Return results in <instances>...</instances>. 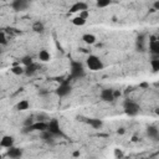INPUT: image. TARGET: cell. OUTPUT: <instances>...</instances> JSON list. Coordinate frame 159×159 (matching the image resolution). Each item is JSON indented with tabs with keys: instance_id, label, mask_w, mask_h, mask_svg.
<instances>
[{
	"instance_id": "d6a6232c",
	"label": "cell",
	"mask_w": 159,
	"mask_h": 159,
	"mask_svg": "<svg viewBox=\"0 0 159 159\" xmlns=\"http://www.w3.org/2000/svg\"><path fill=\"white\" fill-rule=\"evenodd\" d=\"M140 86H142V87H148V83H142Z\"/></svg>"
},
{
	"instance_id": "603a6c76",
	"label": "cell",
	"mask_w": 159,
	"mask_h": 159,
	"mask_svg": "<svg viewBox=\"0 0 159 159\" xmlns=\"http://www.w3.org/2000/svg\"><path fill=\"white\" fill-rule=\"evenodd\" d=\"M11 72H12L14 75L20 76V75H24V73H25V68L21 67V66H14V67L11 68Z\"/></svg>"
},
{
	"instance_id": "44dd1931",
	"label": "cell",
	"mask_w": 159,
	"mask_h": 159,
	"mask_svg": "<svg viewBox=\"0 0 159 159\" xmlns=\"http://www.w3.org/2000/svg\"><path fill=\"white\" fill-rule=\"evenodd\" d=\"M150 66L154 72L159 71V56H153V58L150 60Z\"/></svg>"
},
{
	"instance_id": "4fadbf2b",
	"label": "cell",
	"mask_w": 159,
	"mask_h": 159,
	"mask_svg": "<svg viewBox=\"0 0 159 159\" xmlns=\"http://www.w3.org/2000/svg\"><path fill=\"white\" fill-rule=\"evenodd\" d=\"M31 29H32V31L36 32V34H43V32H45V25H43L42 21H35V22L32 24Z\"/></svg>"
},
{
	"instance_id": "f546056e",
	"label": "cell",
	"mask_w": 159,
	"mask_h": 159,
	"mask_svg": "<svg viewBox=\"0 0 159 159\" xmlns=\"http://www.w3.org/2000/svg\"><path fill=\"white\" fill-rule=\"evenodd\" d=\"M153 5H154V10H159V1H155Z\"/></svg>"
},
{
	"instance_id": "4316f807",
	"label": "cell",
	"mask_w": 159,
	"mask_h": 159,
	"mask_svg": "<svg viewBox=\"0 0 159 159\" xmlns=\"http://www.w3.org/2000/svg\"><path fill=\"white\" fill-rule=\"evenodd\" d=\"M6 43H7V39H6L5 34L2 31H0V46H4Z\"/></svg>"
},
{
	"instance_id": "277c9868",
	"label": "cell",
	"mask_w": 159,
	"mask_h": 159,
	"mask_svg": "<svg viewBox=\"0 0 159 159\" xmlns=\"http://www.w3.org/2000/svg\"><path fill=\"white\" fill-rule=\"evenodd\" d=\"M47 132H50L55 138L56 137H63V132L61 129V125H60V122L57 119H50L47 122Z\"/></svg>"
},
{
	"instance_id": "484cf974",
	"label": "cell",
	"mask_w": 159,
	"mask_h": 159,
	"mask_svg": "<svg viewBox=\"0 0 159 159\" xmlns=\"http://www.w3.org/2000/svg\"><path fill=\"white\" fill-rule=\"evenodd\" d=\"M78 16H80L81 19H83V20L87 21V19H88V16H89V11H88V10H83V11L78 12Z\"/></svg>"
},
{
	"instance_id": "9c48e42d",
	"label": "cell",
	"mask_w": 159,
	"mask_h": 159,
	"mask_svg": "<svg viewBox=\"0 0 159 159\" xmlns=\"http://www.w3.org/2000/svg\"><path fill=\"white\" fill-rule=\"evenodd\" d=\"M14 143H15V139L12 135H4L1 139H0V148H11L14 147Z\"/></svg>"
},
{
	"instance_id": "836d02e7",
	"label": "cell",
	"mask_w": 159,
	"mask_h": 159,
	"mask_svg": "<svg viewBox=\"0 0 159 159\" xmlns=\"http://www.w3.org/2000/svg\"><path fill=\"white\" fill-rule=\"evenodd\" d=\"M1 158H2V157H1V154H0V159H1Z\"/></svg>"
},
{
	"instance_id": "ffe728a7",
	"label": "cell",
	"mask_w": 159,
	"mask_h": 159,
	"mask_svg": "<svg viewBox=\"0 0 159 159\" xmlns=\"http://www.w3.org/2000/svg\"><path fill=\"white\" fill-rule=\"evenodd\" d=\"M82 40H83V42H86V43H88V45H93L97 39H96V36H94L93 34H84V35L82 36Z\"/></svg>"
},
{
	"instance_id": "8992f818",
	"label": "cell",
	"mask_w": 159,
	"mask_h": 159,
	"mask_svg": "<svg viewBox=\"0 0 159 159\" xmlns=\"http://www.w3.org/2000/svg\"><path fill=\"white\" fill-rule=\"evenodd\" d=\"M30 6V2L27 0H14L11 2V7L15 10V11H24V10H27Z\"/></svg>"
},
{
	"instance_id": "7c38bea8",
	"label": "cell",
	"mask_w": 159,
	"mask_h": 159,
	"mask_svg": "<svg viewBox=\"0 0 159 159\" xmlns=\"http://www.w3.org/2000/svg\"><path fill=\"white\" fill-rule=\"evenodd\" d=\"M86 123L89 124V125H91L92 128H94V129H99V128H102V125H103L102 119H98V118H88V119L86 120Z\"/></svg>"
},
{
	"instance_id": "3957f363",
	"label": "cell",
	"mask_w": 159,
	"mask_h": 159,
	"mask_svg": "<svg viewBox=\"0 0 159 159\" xmlns=\"http://www.w3.org/2000/svg\"><path fill=\"white\" fill-rule=\"evenodd\" d=\"M86 65L91 71H99V70H103L104 67V63L102 62V60L96 55H89L86 60Z\"/></svg>"
},
{
	"instance_id": "7a4b0ae2",
	"label": "cell",
	"mask_w": 159,
	"mask_h": 159,
	"mask_svg": "<svg viewBox=\"0 0 159 159\" xmlns=\"http://www.w3.org/2000/svg\"><path fill=\"white\" fill-rule=\"evenodd\" d=\"M123 109H124V112H125L127 116H129V117H135V116H138L139 112H140V106H139L137 102L132 101V99H127V101H124V103H123Z\"/></svg>"
},
{
	"instance_id": "83f0119b",
	"label": "cell",
	"mask_w": 159,
	"mask_h": 159,
	"mask_svg": "<svg viewBox=\"0 0 159 159\" xmlns=\"http://www.w3.org/2000/svg\"><path fill=\"white\" fill-rule=\"evenodd\" d=\"M35 122L32 120V118H30V117H27L26 119H25V122H24V127H29V125H31V124H34Z\"/></svg>"
},
{
	"instance_id": "ba28073f",
	"label": "cell",
	"mask_w": 159,
	"mask_h": 159,
	"mask_svg": "<svg viewBox=\"0 0 159 159\" xmlns=\"http://www.w3.org/2000/svg\"><path fill=\"white\" fill-rule=\"evenodd\" d=\"M6 155H7L10 159H20V158L22 157V149L14 145V147H11V148L7 149Z\"/></svg>"
},
{
	"instance_id": "52a82bcc",
	"label": "cell",
	"mask_w": 159,
	"mask_h": 159,
	"mask_svg": "<svg viewBox=\"0 0 159 159\" xmlns=\"http://www.w3.org/2000/svg\"><path fill=\"white\" fill-rule=\"evenodd\" d=\"M99 97L102 101L104 102H113L114 101V94H113V89L112 88H104L101 91Z\"/></svg>"
},
{
	"instance_id": "7402d4cb",
	"label": "cell",
	"mask_w": 159,
	"mask_h": 159,
	"mask_svg": "<svg viewBox=\"0 0 159 159\" xmlns=\"http://www.w3.org/2000/svg\"><path fill=\"white\" fill-rule=\"evenodd\" d=\"M111 4H112L111 0H98V1L96 2V6L99 7V9H102V7H107V6H109Z\"/></svg>"
},
{
	"instance_id": "e575fe53",
	"label": "cell",
	"mask_w": 159,
	"mask_h": 159,
	"mask_svg": "<svg viewBox=\"0 0 159 159\" xmlns=\"http://www.w3.org/2000/svg\"><path fill=\"white\" fill-rule=\"evenodd\" d=\"M0 53H1V47H0Z\"/></svg>"
},
{
	"instance_id": "f1b7e54d",
	"label": "cell",
	"mask_w": 159,
	"mask_h": 159,
	"mask_svg": "<svg viewBox=\"0 0 159 159\" xmlns=\"http://www.w3.org/2000/svg\"><path fill=\"white\" fill-rule=\"evenodd\" d=\"M116 157H117V158H118V157L122 158V157H123V153H122L119 149H116Z\"/></svg>"
},
{
	"instance_id": "30bf717a",
	"label": "cell",
	"mask_w": 159,
	"mask_h": 159,
	"mask_svg": "<svg viewBox=\"0 0 159 159\" xmlns=\"http://www.w3.org/2000/svg\"><path fill=\"white\" fill-rule=\"evenodd\" d=\"M83 10H88V5L84 1H77L70 7V12H81Z\"/></svg>"
},
{
	"instance_id": "5bb4252c",
	"label": "cell",
	"mask_w": 159,
	"mask_h": 159,
	"mask_svg": "<svg viewBox=\"0 0 159 159\" xmlns=\"http://www.w3.org/2000/svg\"><path fill=\"white\" fill-rule=\"evenodd\" d=\"M37 57H39V60H40L41 62H48V61L51 60V55H50V52H48L47 50H45V48H42V50L39 51Z\"/></svg>"
},
{
	"instance_id": "1f68e13d",
	"label": "cell",
	"mask_w": 159,
	"mask_h": 159,
	"mask_svg": "<svg viewBox=\"0 0 159 159\" xmlns=\"http://www.w3.org/2000/svg\"><path fill=\"white\" fill-rule=\"evenodd\" d=\"M73 157H80V152H75L73 153Z\"/></svg>"
},
{
	"instance_id": "cb8c5ba5",
	"label": "cell",
	"mask_w": 159,
	"mask_h": 159,
	"mask_svg": "<svg viewBox=\"0 0 159 159\" xmlns=\"http://www.w3.org/2000/svg\"><path fill=\"white\" fill-rule=\"evenodd\" d=\"M72 24H73V25H76V26H83V25L86 24V20L81 19L80 16H76V17H73V19H72Z\"/></svg>"
},
{
	"instance_id": "e0dca14e",
	"label": "cell",
	"mask_w": 159,
	"mask_h": 159,
	"mask_svg": "<svg viewBox=\"0 0 159 159\" xmlns=\"http://www.w3.org/2000/svg\"><path fill=\"white\" fill-rule=\"evenodd\" d=\"M15 108L17 111H26L30 108V102L27 99H21L20 102H17V104L15 106Z\"/></svg>"
},
{
	"instance_id": "d6986e66",
	"label": "cell",
	"mask_w": 159,
	"mask_h": 159,
	"mask_svg": "<svg viewBox=\"0 0 159 159\" xmlns=\"http://www.w3.org/2000/svg\"><path fill=\"white\" fill-rule=\"evenodd\" d=\"M41 139L45 140L46 143H53V142H55V137H53L50 132H47V130L41 132Z\"/></svg>"
},
{
	"instance_id": "ac0fdd59",
	"label": "cell",
	"mask_w": 159,
	"mask_h": 159,
	"mask_svg": "<svg viewBox=\"0 0 159 159\" xmlns=\"http://www.w3.org/2000/svg\"><path fill=\"white\" fill-rule=\"evenodd\" d=\"M137 50L143 52L145 50V40H144V35H140L138 36L137 39Z\"/></svg>"
},
{
	"instance_id": "9a60e30c",
	"label": "cell",
	"mask_w": 159,
	"mask_h": 159,
	"mask_svg": "<svg viewBox=\"0 0 159 159\" xmlns=\"http://www.w3.org/2000/svg\"><path fill=\"white\" fill-rule=\"evenodd\" d=\"M149 51L153 56H159V40L149 42Z\"/></svg>"
},
{
	"instance_id": "5b68a950",
	"label": "cell",
	"mask_w": 159,
	"mask_h": 159,
	"mask_svg": "<svg viewBox=\"0 0 159 159\" xmlns=\"http://www.w3.org/2000/svg\"><path fill=\"white\" fill-rule=\"evenodd\" d=\"M72 92V86L70 83V80H65L60 83V86L56 88V94L60 97V98H63V97H67L70 93Z\"/></svg>"
},
{
	"instance_id": "4dcf8cb0",
	"label": "cell",
	"mask_w": 159,
	"mask_h": 159,
	"mask_svg": "<svg viewBox=\"0 0 159 159\" xmlns=\"http://www.w3.org/2000/svg\"><path fill=\"white\" fill-rule=\"evenodd\" d=\"M124 132H125V130H124V128H119V129H118V134H123Z\"/></svg>"
},
{
	"instance_id": "8fae6325",
	"label": "cell",
	"mask_w": 159,
	"mask_h": 159,
	"mask_svg": "<svg viewBox=\"0 0 159 159\" xmlns=\"http://www.w3.org/2000/svg\"><path fill=\"white\" fill-rule=\"evenodd\" d=\"M147 135H148L150 139L157 140V139L159 138V130H158V128H157L155 125H149V127L147 128Z\"/></svg>"
},
{
	"instance_id": "6da1fadb",
	"label": "cell",
	"mask_w": 159,
	"mask_h": 159,
	"mask_svg": "<svg viewBox=\"0 0 159 159\" xmlns=\"http://www.w3.org/2000/svg\"><path fill=\"white\" fill-rule=\"evenodd\" d=\"M86 76V70L84 66L80 61H72L70 66V78L78 80Z\"/></svg>"
},
{
	"instance_id": "d4e9b609",
	"label": "cell",
	"mask_w": 159,
	"mask_h": 159,
	"mask_svg": "<svg viewBox=\"0 0 159 159\" xmlns=\"http://www.w3.org/2000/svg\"><path fill=\"white\" fill-rule=\"evenodd\" d=\"M21 63L26 67V66H30L31 63H34V61H32V57L31 56H24L22 58H21Z\"/></svg>"
},
{
	"instance_id": "2e32d148",
	"label": "cell",
	"mask_w": 159,
	"mask_h": 159,
	"mask_svg": "<svg viewBox=\"0 0 159 159\" xmlns=\"http://www.w3.org/2000/svg\"><path fill=\"white\" fill-rule=\"evenodd\" d=\"M25 68V75L27 76V77H31V76H34L36 72H37V65L34 62V63H31L30 66H26V67H24Z\"/></svg>"
}]
</instances>
